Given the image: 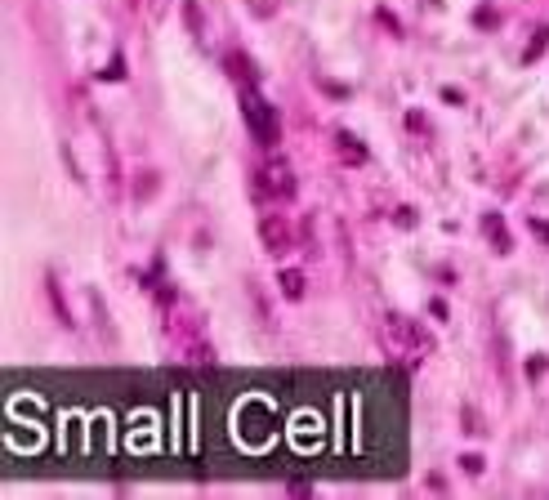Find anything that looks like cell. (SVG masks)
I'll list each match as a JSON object with an SVG mask.
<instances>
[{"label":"cell","mask_w":549,"mask_h":500,"mask_svg":"<svg viewBox=\"0 0 549 500\" xmlns=\"http://www.w3.org/2000/svg\"><path fill=\"white\" fill-rule=\"evenodd\" d=\"M241 117H246L250 134L259 139L263 148H272V143H277V112H272V108H268V103H263L254 90H246V94H241Z\"/></svg>","instance_id":"1"},{"label":"cell","mask_w":549,"mask_h":500,"mask_svg":"<svg viewBox=\"0 0 549 500\" xmlns=\"http://www.w3.org/2000/svg\"><path fill=\"white\" fill-rule=\"evenodd\" d=\"M389 335H393V339H402V344H411L415 353H429V348H433V344H429V335H424L420 326L406 322V317H397V313L389 317Z\"/></svg>","instance_id":"2"},{"label":"cell","mask_w":549,"mask_h":500,"mask_svg":"<svg viewBox=\"0 0 549 500\" xmlns=\"http://www.w3.org/2000/svg\"><path fill=\"white\" fill-rule=\"evenodd\" d=\"M259 183L268 188V192H281V197L295 192V174H290V166H281V161H268V166H263Z\"/></svg>","instance_id":"3"},{"label":"cell","mask_w":549,"mask_h":500,"mask_svg":"<svg viewBox=\"0 0 549 500\" xmlns=\"http://www.w3.org/2000/svg\"><path fill=\"white\" fill-rule=\"evenodd\" d=\"M259 232H263V241H268V250H286V241H290V232H286V223L277 219V214H263L259 219Z\"/></svg>","instance_id":"4"},{"label":"cell","mask_w":549,"mask_h":500,"mask_svg":"<svg viewBox=\"0 0 549 500\" xmlns=\"http://www.w3.org/2000/svg\"><path fill=\"white\" fill-rule=\"evenodd\" d=\"M277 286H281V295H286V299H299V295H304V272H299V268H281L277 272Z\"/></svg>","instance_id":"5"},{"label":"cell","mask_w":549,"mask_h":500,"mask_svg":"<svg viewBox=\"0 0 549 500\" xmlns=\"http://www.w3.org/2000/svg\"><path fill=\"white\" fill-rule=\"evenodd\" d=\"M545 41H549V27H536V41L527 45V54H523V59H527V63H532V59H541V54H545Z\"/></svg>","instance_id":"6"},{"label":"cell","mask_w":549,"mask_h":500,"mask_svg":"<svg viewBox=\"0 0 549 500\" xmlns=\"http://www.w3.org/2000/svg\"><path fill=\"white\" fill-rule=\"evenodd\" d=\"M246 5H250L259 18H268V14H272V0H246Z\"/></svg>","instance_id":"7"},{"label":"cell","mask_w":549,"mask_h":500,"mask_svg":"<svg viewBox=\"0 0 549 500\" xmlns=\"http://www.w3.org/2000/svg\"><path fill=\"white\" fill-rule=\"evenodd\" d=\"M465 474H482V456H465Z\"/></svg>","instance_id":"8"},{"label":"cell","mask_w":549,"mask_h":500,"mask_svg":"<svg viewBox=\"0 0 549 500\" xmlns=\"http://www.w3.org/2000/svg\"><path fill=\"white\" fill-rule=\"evenodd\" d=\"M536 232H541V237L549 241V223H536Z\"/></svg>","instance_id":"9"}]
</instances>
